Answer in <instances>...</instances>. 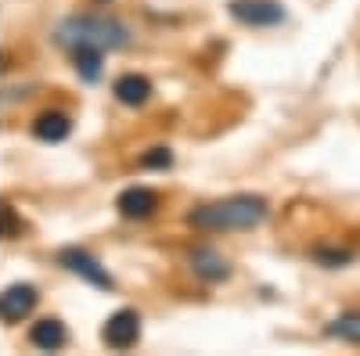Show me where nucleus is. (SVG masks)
I'll return each instance as SVG.
<instances>
[{"label":"nucleus","instance_id":"14","mask_svg":"<svg viewBox=\"0 0 360 356\" xmlns=\"http://www.w3.org/2000/svg\"><path fill=\"white\" fill-rule=\"evenodd\" d=\"M22 230V220L15 216V209L8 202H0V237H4V242H11V237Z\"/></svg>","mask_w":360,"mask_h":356},{"label":"nucleus","instance_id":"10","mask_svg":"<svg viewBox=\"0 0 360 356\" xmlns=\"http://www.w3.org/2000/svg\"><path fill=\"white\" fill-rule=\"evenodd\" d=\"M69 133H72V123H69V115H62V112H44L33 123V137L44 140V144H58V140H65Z\"/></svg>","mask_w":360,"mask_h":356},{"label":"nucleus","instance_id":"9","mask_svg":"<svg viewBox=\"0 0 360 356\" xmlns=\"http://www.w3.org/2000/svg\"><path fill=\"white\" fill-rule=\"evenodd\" d=\"M112 94H115L119 105L141 108L148 98H152V79H148V76H137V72H127V76H119V79H115Z\"/></svg>","mask_w":360,"mask_h":356},{"label":"nucleus","instance_id":"8","mask_svg":"<svg viewBox=\"0 0 360 356\" xmlns=\"http://www.w3.org/2000/svg\"><path fill=\"white\" fill-rule=\"evenodd\" d=\"M191 270L202 277V281H209V284H217V281H227L231 277V263L217 252V249H191Z\"/></svg>","mask_w":360,"mask_h":356},{"label":"nucleus","instance_id":"12","mask_svg":"<svg viewBox=\"0 0 360 356\" xmlns=\"http://www.w3.org/2000/svg\"><path fill=\"white\" fill-rule=\"evenodd\" d=\"M101 62H105V51H90V47L72 51V65H76L79 79H86V83H98L101 79Z\"/></svg>","mask_w":360,"mask_h":356},{"label":"nucleus","instance_id":"1","mask_svg":"<svg viewBox=\"0 0 360 356\" xmlns=\"http://www.w3.org/2000/svg\"><path fill=\"white\" fill-rule=\"evenodd\" d=\"M266 220V198L259 195H231L220 202L198 205L188 213V223L209 234H231V230H252Z\"/></svg>","mask_w":360,"mask_h":356},{"label":"nucleus","instance_id":"13","mask_svg":"<svg viewBox=\"0 0 360 356\" xmlns=\"http://www.w3.org/2000/svg\"><path fill=\"white\" fill-rule=\"evenodd\" d=\"M328 335L342 338V342H349V345H360V310H349V313L335 317L332 324H328Z\"/></svg>","mask_w":360,"mask_h":356},{"label":"nucleus","instance_id":"3","mask_svg":"<svg viewBox=\"0 0 360 356\" xmlns=\"http://www.w3.org/2000/svg\"><path fill=\"white\" fill-rule=\"evenodd\" d=\"M141 338V317L137 310H115L108 320H105V328H101V342L115 352H127L134 349Z\"/></svg>","mask_w":360,"mask_h":356},{"label":"nucleus","instance_id":"5","mask_svg":"<svg viewBox=\"0 0 360 356\" xmlns=\"http://www.w3.org/2000/svg\"><path fill=\"white\" fill-rule=\"evenodd\" d=\"M37 303H40V295H37L33 284H8L4 291H0V320L18 324L37 310Z\"/></svg>","mask_w":360,"mask_h":356},{"label":"nucleus","instance_id":"7","mask_svg":"<svg viewBox=\"0 0 360 356\" xmlns=\"http://www.w3.org/2000/svg\"><path fill=\"white\" fill-rule=\"evenodd\" d=\"M115 209L123 213L127 220H148V216L159 209V195L152 187H127L123 195H119Z\"/></svg>","mask_w":360,"mask_h":356},{"label":"nucleus","instance_id":"6","mask_svg":"<svg viewBox=\"0 0 360 356\" xmlns=\"http://www.w3.org/2000/svg\"><path fill=\"white\" fill-rule=\"evenodd\" d=\"M231 15L242 25H256V29L285 22V8L278 0H231Z\"/></svg>","mask_w":360,"mask_h":356},{"label":"nucleus","instance_id":"2","mask_svg":"<svg viewBox=\"0 0 360 356\" xmlns=\"http://www.w3.org/2000/svg\"><path fill=\"white\" fill-rule=\"evenodd\" d=\"M58 44L72 51H119L130 44V29L112 15H72L58 25Z\"/></svg>","mask_w":360,"mask_h":356},{"label":"nucleus","instance_id":"11","mask_svg":"<svg viewBox=\"0 0 360 356\" xmlns=\"http://www.w3.org/2000/svg\"><path fill=\"white\" fill-rule=\"evenodd\" d=\"M29 342H33L37 349H44V352L62 349V345H65V324H62V320H54V317H47V320L33 324V331H29Z\"/></svg>","mask_w":360,"mask_h":356},{"label":"nucleus","instance_id":"15","mask_svg":"<svg viewBox=\"0 0 360 356\" xmlns=\"http://www.w3.org/2000/svg\"><path fill=\"white\" fill-rule=\"evenodd\" d=\"M141 166L144 169H169L173 166V152L169 147H152L148 155H141Z\"/></svg>","mask_w":360,"mask_h":356},{"label":"nucleus","instance_id":"4","mask_svg":"<svg viewBox=\"0 0 360 356\" xmlns=\"http://www.w3.org/2000/svg\"><path fill=\"white\" fill-rule=\"evenodd\" d=\"M58 263L65 266L69 274H76V277H83L86 284H94V288H101V291H108L115 281H112V274L105 270V266L90 256L86 249H62L58 252Z\"/></svg>","mask_w":360,"mask_h":356}]
</instances>
